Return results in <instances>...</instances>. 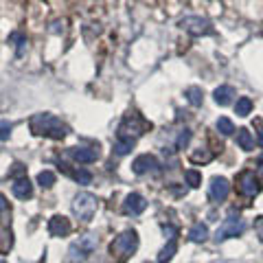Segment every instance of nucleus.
Returning <instances> with one entry per match:
<instances>
[{
  "mask_svg": "<svg viewBox=\"0 0 263 263\" xmlns=\"http://www.w3.org/2000/svg\"><path fill=\"white\" fill-rule=\"evenodd\" d=\"M232 97H235V90H232L230 86H219L213 92V99H215L217 106H228L232 101Z\"/></svg>",
  "mask_w": 263,
  "mask_h": 263,
  "instance_id": "nucleus-15",
  "label": "nucleus"
},
{
  "mask_svg": "<svg viewBox=\"0 0 263 263\" xmlns=\"http://www.w3.org/2000/svg\"><path fill=\"white\" fill-rule=\"evenodd\" d=\"M185 180H187V185L189 187H200L202 185V173L200 171H195V169H187L185 171Z\"/></svg>",
  "mask_w": 263,
  "mask_h": 263,
  "instance_id": "nucleus-24",
  "label": "nucleus"
},
{
  "mask_svg": "<svg viewBox=\"0 0 263 263\" xmlns=\"http://www.w3.org/2000/svg\"><path fill=\"white\" fill-rule=\"evenodd\" d=\"M230 193V185L228 180L222 178V175H215L213 180H211V197H213L215 202H224L226 197Z\"/></svg>",
  "mask_w": 263,
  "mask_h": 263,
  "instance_id": "nucleus-11",
  "label": "nucleus"
},
{
  "mask_svg": "<svg viewBox=\"0 0 263 263\" xmlns=\"http://www.w3.org/2000/svg\"><path fill=\"white\" fill-rule=\"evenodd\" d=\"M241 232H244V222H241V217L230 215V217H226L224 224L217 228L215 239L217 241H226V239H230V237L241 235Z\"/></svg>",
  "mask_w": 263,
  "mask_h": 263,
  "instance_id": "nucleus-7",
  "label": "nucleus"
},
{
  "mask_svg": "<svg viewBox=\"0 0 263 263\" xmlns=\"http://www.w3.org/2000/svg\"><path fill=\"white\" fill-rule=\"evenodd\" d=\"M175 250H178V244H175V241L171 239L169 244H167L163 250L158 252V263H167V261H171L173 259V254H175Z\"/></svg>",
  "mask_w": 263,
  "mask_h": 263,
  "instance_id": "nucleus-22",
  "label": "nucleus"
},
{
  "mask_svg": "<svg viewBox=\"0 0 263 263\" xmlns=\"http://www.w3.org/2000/svg\"><path fill=\"white\" fill-rule=\"evenodd\" d=\"M147 127H151V123L145 121L138 112H132V114H127L125 119H123V123L119 125V136H127V132H132V138H136V136L145 134V129Z\"/></svg>",
  "mask_w": 263,
  "mask_h": 263,
  "instance_id": "nucleus-5",
  "label": "nucleus"
},
{
  "mask_svg": "<svg viewBox=\"0 0 263 263\" xmlns=\"http://www.w3.org/2000/svg\"><path fill=\"white\" fill-rule=\"evenodd\" d=\"M72 226H70V219L64 217V215H53L48 219V232L53 237H66L70 235Z\"/></svg>",
  "mask_w": 263,
  "mask_h": 263,
  "instance_id": "nucleus-10",
  "label": "nucleus"
},
{
  "mask_svg": "<svg viewBox=\"0 0 263 263\" xmlns=\"http://www.w3.org/2000/svg\"><path fill=\"white\" fill-rule=\"evenodd\" d=\"M20 173H24V167H22L20 163H16V165H13V171H11V175H20Z\"/></svg>",
  "mask_w": 263,
  "mask_h": 263,
  "instance_id": "nucleus-29",
  "label": "nucleus"
},
{
  "mask_svg": "<svg viewBox=\"0 0 263 263\" xmlns=\"http://www.w3.org/2000/svg\"><path fill=\"white\" fill-rule=\"evenodd\" d=\"M215 127H217V132L222 136H230V134H235V123H232L230 119H226V116H219L217 119V123H215Z\"/></svg>",
  "mask_w": 263,
  "mask_h": 263,
  "instance_id": "nucleus-20",
  "label": "nucleus"
},
{
  "mask_svg": "<svg viewBox=\"0 0 263 263\" xmlns=\"http://www.w3.org/2000/svg\"><path fill=\"white\" fill-rule=\"evenodd\" d=\"M70 156L72 160H77V163H82V165H90L97 160V149H90V147H72L70 149Z\"/></svg>",
  "mask_w": 263,
  "mask_h": 263,
  "instance_id": "nucleus-14",
  "label": "nucleus"
},
{
  "mask_svg": "<svg viewBox=\"0 0 263 263\" xmlns=\"http://www.w3.org/2000/svg\"><path fill=\"white\" fill-rule=\"evenodd\" d=\"M185 97H187V101H189V103H191L193 108H200V106H202V101H204L202 88H197V86L187 88V90H185Z\"/></svg>",
  "mask_w": 263,
  "mask_h": 263,
  "instance_id": "nucleus-19",
  "label": "nucleus"
},
{
  "mask_svg": "<svg viewBox=\"0 0 263 263\" xmlns=\"http://www.w3.org/2000/svg\"><path fill=\"white\" fill-rule=\"evenodd\" d=\"M72 178L77 180V185L86 187V185H90V182H92V173H90V171H86V169H79V171L72 173Z\"/></svg>",
  "mask_w": 263,
  "mask_h": 263,
  "instance_id": "nucleus-25",
  "label": "nucleus"
},
{
  "mask_svg": "<svg viewBox=\"0 0 263 263\" xmlns=\"http://www.w3.org/2000/svg\"><path fill=\"white\" fill-rule=\"evenodd\" d=\"M145 206H147V202H145V197L141 193H129L125 197V202H123V211L127 215H141Z\"/></svg>",
  "mask_w": 263,
  "mask_h": 263,
  "instance_id": "nucleus-12",
  "label": "nucleus"
},
{
  "mask_svg": "<svg viewBox=\"0 0 263 263\" xmlns=\"http://www.w3.org/2000/svg\"><path fill=\"white\" fill-rule=\"evenodd\" d=\"M136 248H138V235H136V230H125V232H121V235L112 241L110 252H112V254H123V257H129V254L134 252Z\"/></svg>",
  "mask_w": 263,
  "mask_h": 263,
  "instance_id": "nucleus-4",
  "label": "nucleus"
},
{
  "mask_svg": "<svg viewBox=\"0 0 263 263\" xmlns=\"http://www.w3.org/2000/svg\"><path fill=\"white\" fill-rule=\"evenodd\" d=\"M257 143L261 145V147H263V125H261V129L257 132Z\"/></svg>",
  "mask_w": 263,
  "mask_h": 263,
  "instance_id": "nucleus-31",
  "label": "nucleus"
},
{
  "mask_svg": "<svg viewBox=\"0 0 263 263\" xmlns=\"http://www.w3.org/2000/svg\"><path fill=\"white\" fill-rule=\"evenodd\" d=\"M136 145V138H127V136H119L114 143V153L116 156H125V153H129L132 149H134Z\"/></svg>",
  "mask_w": 263,
  "mask_h": 263,
  "instance_id": "nucleus-16",
  "label": "nucleus"
},
{
  "mask_svg": "<svg viewBox=\"0 0 263 263\" xmlns=\"http://www.w3.org/2000/svg\"><path fill=\"white\" fill-rule=\"evenodd\" d=\"M38 185H40L42 189H50V187L55 185V173L48 171V169L40 171V173H38Z\"/></svg>",
  "mask_w": 263,
  "mask_h": 263,
  "instance_id": "nucleus-23",
  "label": "nucleus"
},
{
  "mask_svg": "<svg viewBox=\"0 0 263 263\" xmlns=\"http://www.w3.org/2000/svg\"><path fill=\"white\" fill-rule=\"evenodd\" d=\"M11 191H13V195H16L18 200H29V197L33 195V185L29 182L27 175H22V178H18L11 185Z\"/></svg>",
  "mask_w": 263,
  "mask_h": 263,
  "instance_id": "nucleus-13",
  "label": "nucleus"
},
{
  "mask_svg": "<svg viewBox=\"0 0 263 263\" xmlns=\"http://www.w3.org/2000/svg\"><path fill=\"white\" fill-rule=\"evenodd\" d=\"M3 211H7V197L0 193V213H3Z\"/></svg>",
  "mask_w": 263,
  "mask_h": 263,
  "instance_id": "nucleus-30",
  "label": "nucleus"
},
{
  "mask_svg": "<svg viewBox=\"0 0 263 263\" xmlns=\"http://www.w3.org/2000/svg\"><path fill=\"white\" fill-rule=\"evenodd\" d=\"M189 141H191V129H182L180 132V136H178V141H175V147L178 149H185Z\"/></svg>",
  "mask_w": 263,
  "mask_h": 263,
  "instance_id": "nucleus-27",
  "label": "nucleus"
},
{
  "mask_svg": "<svg viewBox=\"0 0 263 263\" xmlns=\"http://www.w3.org/2000/svg\"><path fill=\"white\" fill-rule=\"evenodd\" d=\"M0 263H7V261H3V259H0Z\"/></svg>",
  "mask_w": 263,
  "mask_h": 263,
  "instance_id": "nucleus-34",
  "label": "nucleus"
},
{
  "mask_svg": "<svg viewBox=\"0 0 263 263\" xmlns=\"http://www.w3.org/2000/svg\"><path fill=\"white\" fill-rule=\"evenodd\" d=\"M94 248H97V237L86 235V237H82L79 241H75V244H70V248H68V259L72 263H82V261H86L88 257H90Z\"/></svg>",
  "mask_w": 263,
  "mask_h": 263,
  "instance_id": "nucleus-3",
  "label": "nucleus"
},
{
  "mask_svg": "<svg viewBox=\"0 0 263 263\" xmlns=\"http://www.w3.org/2000/svg\"><path fill=\"white\" fill-rule=\"evenodd\" d=\"M191 160H193V163H211V160H213V153H211L208 149L193 151V153H191Z\"/></svg>",
  "mask_w": 263,
  "mask_h": 263,
  "instance_id": "nucleus-26",
  "label": "nucleus"
},
{
  "mask_svg": "<svg viewBox=\"0 0 263 263\" xmlns=\"http://www.w3.org/2000/svg\"><path fill=\"white\" fill-rule=\"evenodd\" d=\"M189 239L193 241V244H202V241L208 239V228L206 224H195L191 230H189Z\"/></svg>",
  "mask_w": 263,
  "mask_h": 263,
  "instance_id": "nucleus-18",
  "label": "nucleus"
},
{
  "mask_svg": "<svg viewBox=\"0 0 263 263\" xmlns=\"http://www.w3.org/2000/svg\"><path fill=\"white\" fill-rule=\"evenodd\" d=\"M235 112L237 116H248L252 112V99L250 97H239L235 103Z\"/></svg>",
  "mask_w": 263,
  "mask_h": 263,
  "instance_id": "nucleus-21",
  "label": "nucleus"
},
{
  "mask_svg": "<svg viewBox=\"0 0 263 263\" xmlns=\"http://www.w3.org/2000/svg\"><path fill=\"white\" fill-rule=\"evenodd\" d=\"M72 213L82 222H90L97 213V197L92 193H77L75 200H72Z\"/></svg>",
  "mask_w": 263,
  "mask_h": 263,
  "instance_id": "nucleus-2",
  "label": "nucleus"
},
{
  "mask_svg": "<svg viewBox=\"0 0 263 263\" xmlns=\"http://www.w3.org/2000/svg\"><path fill=\"white\" fill-rule=\"evenodd\" d=\"M239 189H241V193L248 197H254L261 191V182L257 175H254V171H244L239 175Z\"/></svg>",
  "mask_w": 263,
  "mask_h": 263,
  "instance_id": "nucleus-8",
  "label": "nucleus"
},
{
  "mask_svg": "<svg viewBox=\"0 0 263 263\" xmlns=\"http://www.w3.org/2000/svg\"><path fill=\"white\" fill-rule=\"evenodd\" d=\"M180 29H185L187 33L191 35H211L213 33V24L206 20V18H200V16H187L180 20Z\"/></svg>",
  "mask_w": 263,
  "mask_h": 263,
  "instance_id": "nucleus-6",
  "label": "nucleus"
},
{
  "mask_svg": "<svg viewBox=\"0 0 263 263\" xmlns=\"http://www.w3.org/2000/svg\"><path fill=\"white\" fill-rule=\"evenodd\" d=\"M11 129H13V125L9 121H0V141H7V138L11 136Z\"/></svg>",
  "mask_w": 263,
  "mask_h": 263,
  "instance_id": "nucleus-28",
  "label": "nucleus"
},
{
  "mask_svg": "<svg viewBox=\"0 0 263 263\" xmlns=\"http://www.w3.org/2000/svg\"><path fill=\"white\" fill-rule=\"evenodd\" d=\"M165 235H175V228H171V226L167 228V226H165Z\"/></svg>",
  "mask_w": 263,
  "mask_h": 263,
  "instance_id": "nucleus-33",
  "label": "nucleus"
},
{
  "mask_svg": "<svg viewBox=\"0 0 263 263\" xmlns=\"http://www.w3.org/2000/svg\"><path fill=\"white\" fill-rule=\"evenodd\" d=\"M257 167H259V175H261V178H263V156L259 158V163H257Z\"/></svg>",
  "mask_w": 263,
  "mask_h": 263,
  "instance_id": "nucleus-32",
  "label": "nucleus"
},
{
  "mask_svg": "<svg viewBox=\"0 0 263 263\" xmlns=\"http://www.w3.org/2000/svg\"><path fill=\"white\" fill-rule=\"evenodd\" d=\"M29 125H31V132L35 136H46V138H55V141H62V138H66L70 132V127L66 125L62 119H57V116L48 114V112L31 116Z\"/></svg>",
  "mask_w": 263,
  "mask_h": 263,
  "instance_id": "nucleus-1",
  "label": "nucleus"
},
{
  "mask_svg": "<svg viewBox=\"0 0 263 263\" xmlns=\"http://www.w3.org/2000/svg\"><path fill=\"white\" fill-rule=\"evenodd\" d=\"M156 169H158V160H156V156H151V153H141V156L134 158V163H132V171L138 175L156 171Z\"/></svg>",
  "mask_w": 263,
  "mask_h": 263,
  "instance_id": "nucleus-9",
  "label": "nucleus"
},
{
  "mask_svg": "<svg viewBox=\"0 0 263 263\" xmlns=\"http://www.w3.org/2000/svg\"><path fill=\"white\" fill-rule=\"evenodd\" d=\"M237 145L244 151H252L254 149V138H252V134L248 132L246 127H241V129H237Z\"/></svg>",
  "mask_w": 263,
  "mask_h": 263,
  "instance_id": "nucleus-17",
  "label": "nucleus"
}]
</instances>
